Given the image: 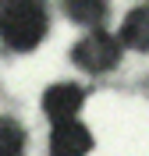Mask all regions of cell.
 <instances>
[{
	"label": "cell",
	"instance_id": "obj_2",
	"mask_svg": "<svg viewBox=\"0 0 149 156\" xmlns=\"http://www.w3.org/2000/svg\"><path fill=\"white\" fill-rule=\"evenodd\" d=\"M117 57H121V46L107 36V32H89V36L75 46V60H78L85 71H110L117 64Z\"/></svg>",
	"mask_w": 149,
	"mask_h": 156
},
{
	"label": "cell",
	"instance_id": "obj_3",
	"mask_svg": "<svg viewBox=\"0 0 149 156\" xmlns=\"http://www.w3.org/2000/svg\"><path fill=\"white\" fill-rule=\"evenodd\" d=\"M92 146V135L78 121H60L50 135V156H85Z\"/></svg>",
	"mask_w": 149,
	"mask_h": 156
},
{
	"label": "cell",
	"instance_id": "obj_7",
	"mask_svg": "<svg viewBox=\"0 0 149 156\" xmlns=\"http://www.w3.org/2000/svg\"><path fill=\"white\" fill-rule=\"evenodd\" d=\"M21 146H25V131H21L18 121L4 117L0 121V156H18Z\"/></svg>",
	"mask_w": 149,
	"mask_h": 156
},
{
	"label": "cell",
	"instance_id": "obj_5",
	"mask_svg": "<svg viewBox=\"0 0 149 156\" xmlns=\"http://www.w3.org/2000/svg\"><path fill=\"white\" fill-rule=\"evenodd\" d=\"M124 46L131 50H149V7H135L124 18V29H121Z\"/></svg>",
	"mask_w": 149,
	"mask_h": 156
},
{
	"label": "cell",
	"instance_id": "obj_1",
	"mask_svg": "<svg viewBox=\"0 0 149 156\" xmlns=\"http://www.w3.org/2000/svg\"><path fill=\"white\" fill-rule=\"evenodd\" d=\"M46 32V7L39 0H11L7 7L0 11V39L11 50H32Z\"/></svg>",
	"mask_w": 149,
	"mask_h": 156
},
{
	"label": "cell",
	"instance_id": "obj_4",
	"mask_svg": "<svg viewBox=\"0 0 149 156\" xmlns=\"http://www.w3.org/2000/svg\"><path fill=\"white\" fill-rule=\"evenodd\" d=\"M78 107H82V89L78 85H68V82L46 89V96H43V110L53 117V124H60V121H75Z\"/></svg>",
	"mask_w": 149,
	"mask_h": 156
},
{
	"label": "cell",
	"instance_id": "obj_6",
	"mask_svg": "<svg viewBox=\"0 0 149 156\" xmlns=\"http://www.w3.org/2000/svg\"><path fill=\"white\" fill-rule=\"evenodd\" d=\"M64 11L75 25H99L107 14V4L103 0H64Z\"/></svg>",
	"mask_w": 149,
	"mask_h": 156
}]
</instances>
